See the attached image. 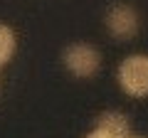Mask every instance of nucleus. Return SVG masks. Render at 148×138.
<instances>
[{
    "label": "nucleus",
    "mask_w": 148,
    "mask_h": 138,
    "mask_svg": "<svg viewBox=\"0 0 148 138\" xmlns=\"http://www.w3.org/2000/svg\"><path fill=\"white\" fill-rule=\"evenodd\" d=\"M116 84L128 99H146L148 96V54L146 52L128 54L119 62Z\"/></svg>",
    "instance_id": "obj_1"
},
{
    "label": "nucleus",
    "mask_w": 148,
    "mask_h": 138,
    "mask_svg": "<svg viewBox=\"0 0 148 138\" xmlns=\"http://www.w3.org/2000/svg\"><path fill=\"white\" fill-rule=\"evenodd\" d=\"M101 57L99 47L89 42H72L62 49V67L67 69L74 79H91L101 72Z\"/></svg>",
    "instance_id": "obj_2"
},
{
    "label": "nucleus",
    "mask_w": 148,
    "mask_h": 138,
    "mask_svg": "<svg viewBox=\"0 0 148 138\" xmlns=\"http://www.w3.org/2000/svg\"><path fill=\"white\" fill-rule=\"evenodd\" d=\"M104 27L116 42H128L138 35L141 30V17H138V10L133 5H126V3H116L111 5L104 15Z\"/></svg>",
    "instance_id": "obj_3"
},
{
    "label": "nucleus",
    "mask_w": 148,
    "mask_h": 138,
    "mask_svg": "<svg viewBox=\"0 0 148 138\" xmlns=\"http://www.w3.org/2000/svg\"><path fill=\"white\" fill-rule=\"evenodd\" d=\"M94 126L101 128V131H106V133H111L114 138H128L131 136V118L123 111H119V109H106V111H101L96 116Z\"/></svg>",
    "instance_id": "obj_4"
},
{
    "label": "nucleus",
    "mask_w": 148,
    "mask_h": 138,
    "mask_svg": "<svg viewBox=\"0 0 148 138\" xmlns=\"http://www.w3.org/2000/svg\"><path fill=\"white\" fill-rule=\"evenodd\" d=\"M17 52V35L10 25L0 22V69L5 67L8 62H12Z\"/></svg>",
    "instance_id": "obj_5"
},
{
    "label": "nucleus",
    "mask_w": 148,
    "mask_h": 138,
    "mask_svg": "<svg viewBox=\"0 0 148 138\" xmlns=\"http://www.w3.org/2000/svg\"><path fill=\"white\" fill-rule=\"evenodd\" d=\"M82 138H114V136H111V133H106V131H101V128H91V131L89 133H84V136H82Z\"/></svg>",
    "instance_id": "obj_6"
},
{
    "label": "nucleus",
    "mask_w": 148,
    "mask_h": 138,
    "mask_svg": "<svg viewBox=\"0 0 148 138\" xmlns=\"http://www.w3.org/2000/svg\"><path fill=\"white\" fill-rule=\"evenodd\" d=\"M128 138H146V136H136V133H131V136H128Z\"/></svg>",
    "instance_id": "obj_7"
}]
</instances>
